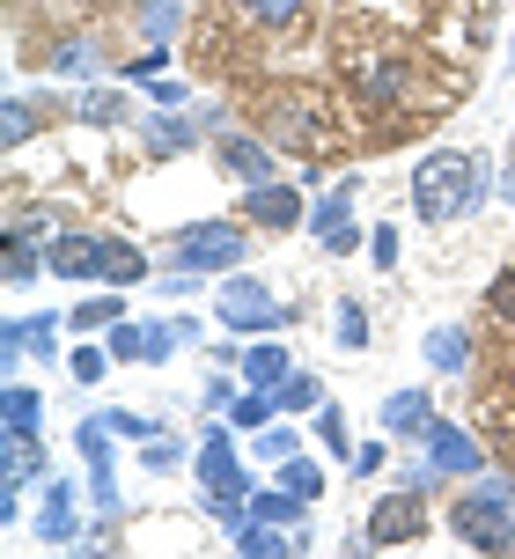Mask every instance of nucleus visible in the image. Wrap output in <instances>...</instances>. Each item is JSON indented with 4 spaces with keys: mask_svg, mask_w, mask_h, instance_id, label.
Masks as SVG:
<instances>
[{
    "mask_svg": "<svg viewBox=\"0 0 515 559\" xmlns=\"http://www.w3.org/2000/svg\"><path fill=\"white\" fill-rule=\"evenodd\" d=\"M487 199V163L479 155H457V147H442V155H428V163L412 169V214L420 222H457V214H471Z\"/></svg>",
    "mask_w": 515,
    "mask_h": 559,
    "instance_id": "obj_1",
    "label": "nucleus"
},
{
    "mask_svg": "<svg viewBox=\"0 0 515 559\" xmlns=\"http://www.w3.org/2000/svg\"><path fill=\"white\" fill-rule=\"evenodd\" d=\"M450 531H457L471 552H515V493H508V478H479L471 493H457Z\"/></svg>",
    "mask_w": 515,
    "mask_h": 559,
    "instance_id": "obj_2",
    "label": "nucleus"
},
{
    "mask_svg": "<svg viewBox=\"0 0 515 559\" xmlns=\"http://www.w3.org/2000/svg\"><path fill=\"white\" fill-rule=\"evenodd\" d=\"M163 258H170L177 273H236L251 258V236L236 222H184V228H170Z\"/></svg>",
    "mask_w": 515,
    "mask_h": 559,
    "instance_id": "obj_3",
    "label": "nucleus"
},
{
    "mask_svg": "<svg viewBox=\"0 0 515 559\" xmlns=\"http://www.w3.org/2000/svg\"><path fill=\"white\" fill-rule=\"evenodd\" d=\"M214 317H221L229 332H280V324H287V309L273 302V287H265V280H251V273H229V280H221Z\"/></svg>",
    "mask_w": 515,
    "mask_h": 559,
    "instance_id": "obj_4",
    "label": "nucleus"
},
{
    "mask_svg": "<svg viewBox=\"0 0 515 559\" xmlns=\"http://www.w3.org/2000/svg\"><path fill=\"white\" fill-rule=\"evenodd\" d=\"M428 531V508H420V486H391L375 493L369 508V545H405V537Z\"/></svg>",
    "mask_w": 515,
    "mask_h": 559,
    "instance_id": "obj_5",
    "label": "nucleus"
},
{
    "mask_svg": "<svg viewBox=\"0 0 515 559\" xmlns=\"http://www.w3.org/2000/svg\"><path fill=\"white\" fill-rule=\"evenodd\" d=\"M310 228H316V243H324L332 258H346L354 243H361V228H354V177H346L332 199H316V206H310Z\"/></svg>",
    "mask_w": 515,
    "mask_h": 559,
    "instance_id": "obj_6",
    "label": "nucleus"
},
{
    "mask_svg": "<svg viewBox=\"0 0 515 559\" xmlns=\"http://www.w3.org/2000/svg\"><path fill=\"white\" fill-rule=\"evenodd\" d=\"M243 214H251L258 228H295V222H310V199L295 192V185H280V177H265V185H251Z\"/></svg>",
    "mask_w": 515,
    "mask_h": 559,
    "instance_id": "obj_7",
    "label": "nucleus"
},
{
    "mask_svg": "<svg viewBox=\"0 0 515 559\" xmlns=\"http://www.w3.org/2000/svg\"><path fill=\"white\" fill-rule=\"evenodd\" d=\"M428 456H434V472H442V478H479V472H487L479 442H471L464 427H450V419H434V427H428Z\"/></svg>",
    "mask_w": 515,
    "mask_h": 559,
    "instance_id": "obj_8",
    "label": "nucleus"
},
{
    "mask_svg": "<svg viewBox=\"0 0 515 559\" xmlns=\"http://www.w3.org/2000/svg\"><path fill=\"white\" fill-rule=\"evenodd\" d=\"M37 472H45V449H37V435H8V449H0V493H8V501H0V515H8V523H15V501H23V486H29Z\"/></svg>",
    "mask_w": 515,
    "mask_h": 559,
    "instance_id": "obj_9",
    "label": "nucleus"
},
{
    "mask_svg": "<svg viewBox=\"0 0 515 559\" xmlns=\"http://www.w3.org/2000/svg\"><path fill=\"white\" fill-rule=\"evenodd\" d=\"M37 251H52V222H15L8 228V287H29V280H37V265H45Z\"/></svg>",
    "mask_w": 515,
    "mask_h": 559,
    "instance_id": "obj_10",
    "label": "nucleus"
},
{
    "mask_svg": "<svg viewBox=\"0 0 515 559\" xmlns=\"http://www.w3.org/2000/svg\"><path fill=\"white\" fill-rule=\"evenodd\" d=\"M428 427H434L428 391H391V397H383V435H398V442H428Z\"/></svg>",
    "mask_w": 515,
    "mask_h": 559,
    "instance_id": "obj_11",
    "label": "nucleus"
},
{
    "mask_svg": "<svg viewBox=\"0 0 515 559\" xmlns=\"http://www.w3.org/2000/svg\"><path fill=\"white\" fill-rule=\"evenodd\" d=\"M37 537H45V545H74V537H82V523H74V486H67V478H52V486H45Z\"/></svg>",
    "mask_w": 515,
    "mask_h": 559,
    "instance_id": "obj_12",
    "label": "nucleus"
},
{
    "mask_svg": "<svg viewBox=\"0 0 515 559\" xmlns=\"http://www.w3.org/2000/svg\"><path fill=\"white\" fill-rule=\"evenodd\" d=\"M221 177L265 185V177H273V140H221Z\"/></svg>",
    "mask_w": 515,
    "mask_h": 559,
    "instance_id": "obj_13",
    "label": "nucleus"
},
{
    "mask_svg": "<svg viewBox=\"0 0 515 559\" xmlns=\"http://www.w3.org/2000/svg\"><path fill=\"white\" fill-rule=\"evenodd\" d=\"M236 472H243V464H236L229 427H206V435H200V486H229Z\"/></svg>",
    "mask_w": 515,
    "mask_h": 559,
    "instance_id": "obj_14",
    "label": "nucleus"
},
{
    "mask_svg": "<svg viewBox=\"0 0 515 559\" xmlns=\"http://www.w3.org/2000/svg\"><path fill=\"white\" fill-rule=\"evenodd\" d=\"M428 361L442 368V376H464V368H471V332H464V324H434L428 332Z\"/></svg>",
    "mask_w": 515,
    "mask_h": 559,
    "instance_id": "obj_15",
    "label": "nucleus"
},
{
    "mask_svg": "<svg viewBox=\"0 0 515 559\" xmlns=\"http://www.w3.org/2000/svg\"><path fill=\"white\" fill-rule=\"evenodd\" d=\"M37 419H45V397L29 391V383H8L0 391V427L8 435H37Z\"/></svg>",
    "mask_w": 515,
    "mask_h": 559,
    "instance_id": "obj_16",
    "label": "nucleus"
},
{
    "mask_svg": "<svg viewBox=\"0 0 515 559\" xmlns=\"http://www.w3.org/2000/svg\"><path fill=\"white\" fill-rule=\"evenodd\" d=\"M273 405H280V413H316V405H324V383H316L310 368H287L280 383H273Z\"/></svg>",
    "mask_w": 515,
    "mask_h": 559,
    "instance_id": "obj_17",
    "label": "nucleus"
},
{
    "mask_svg": "<svg viewBox=\"0 0 515 559\" xmlns=\"http://www.w3.org/2000/svg\"><path fill=\"white\" fill-rule=\"evenodd\" d=\"M287 368H295V361H287V346H273V338H265V346H251V354H243V383H251V391H273Z\"/></svg>",
    "mask_w": 515,
    "mask_h": 559,
    "instance_id": "obj_18",
    "label": "nucleus"
},
{
    "mask_svg": "<svg viewBox=\"0 0 515 559\" xmlns=\"http://www.w3.org/2000/svg\"><path fill=\"white\" fill-rule=\"evenodd\" d=\"M302 493H295V486H273V493H251V515L258 523H287V531H295V523H302Z\"/></svg>",
    "mask_w": 515,
    "mask_h": 559,
    "instance_id": "obj_19",
    "label": "nucleus"
},
{
    "mask_svg": "<svg viewBox=\"0 0 515 559\" xmlns=\"http://www.w3.org/2000/svg\"><path fill=\"white\" fill-rule=\"evenodd\" d=\"M118 317H125V302H118V295H88L82 309H67V332H111Z\"/></svg>",
    "mask_w": 515,
    "mask_h": 559,
    "instance_id": "obj_20",
    "label": "nucleus"
},
{
    "mask_svg": "<svg viewBox=\"0 0 515 559\" xmlns=\"http://www.w3.org/2000/svg\"><path fill=\"white\" fill-rule=\"evenodd\" d=\"M236 552H251V559H273V552H287V537H280V523H258V515H251V523H236Z\"/></svg>",
    "mask_w": 515,
    "mask_h": 559,
    "instance_id": "obj_21",
    "label": "nucleus"
},
{
    "mask_svg": "<svg viewBox=\"0 0 515 559\" xmlns=\"http://www.w3.org/2000/svg\"><path fill=\"white\" fill-rule=\"evenodd\" d=\"M177 23H184V0H147V8H141V37H147V45H170Z\"/></svg>",
    "mask_w": 515,
    "mask_h": 559,
    "instance_id": "obj_22",
    "label": "nucleus"
},
{
    "mask_svg": "<svg viewBox=\"0 0 515 559\" xmlns=\"http://www.w3.org/2000/svg\"><path fill=\"white\" fill-rule=\"evenodd\" d=\"M302 8H310V0H243V15H251L258 29H295Z\"/></svg>",
    "mask_w": 515,
    "mask_h": 559,
    "instance_id": "obj_23",
    "label": "nucleus"
},
{
    "mask_svg": "<svg viewBox=\"0 0 515 559\" xmlns=\"http://www.w3.org/2000/svg\"><path fill=\"white\" fill-rule=\"evenodd\" d=\"M141 140L155 147V155H184V147H192V126H184V118H147Z\"/></svg>",
    "mask_w": 515,
    "mask_h": 559,
    "instance_id": "obj_24",
    "label": "nucleus"
},
{
    "mask_svg": "<svg viewBox=\"0 0 515 559\" xmlns=\"http://www.w3.org/2000/svg\"><path fill=\"white\" fill-rule=\"evenodd\" d=\"M316 435H324V449H332L339 464H354V442H346V413H339V405H332V397L316 405Z\"/></svg>",
    "mask_w": 515,
    "mask_h": 559,
    "instance_id": "obj_25",
    "label": "nucleus"
},
{
    "mask_svg": "<svg viewBox=\"0 0 515 559\" xmlns=\"http://www.w3.org/2000/svg\"><path fill=\"white\" fill-rule=\"evenodd\" d=\"M88 501L104 508V515H118V472H111V456H88Z\"/></svg>",
    "mask_w": 515,
    "mask_h": 559,
    "instance_id": "obj_26",
    "label": "nucleus"
},
{
    "mask_svg": "<svg viewBox=\"0 0 515 559\" xmlns=\"http://www.w3.org/2000/svg\"><path fill=\"white\" fill-rule=\"evenodd\" d=\"M74 111H82L88 126H118V118H125V104H118L111 88H82V104H74Z\"/></svg>",
    "mask_w": 515,
    "mask_h": 559,
    "instance_id": "obj_27",
    "label": "nucleus"
},
{
    "mask_svg": "<svg viewBox=\"0 0 515 559\" xmlns=\"http://www.w3.org/2000/svg\"><path fill=\"white\" fill-rule=\"evenodd\" d=\"M111 361H147V324H111Z\"/></svg>",
    "mask_w": 515,
    "mask_h": 559,
    "instance_id": "obj_28",
    "label": "nucleus"
},
{
    "mask_svg": "<svg viewBox=\"0 0 515 559\" xmlns=\"http://www.w3.org/2000/svg\"><path fill=\"white\" fill-rule=\"evenodd\" d=\"M67 376H74V383H104V376H111V354H104V346H74Z\"/></svg>",
    "mask_w": 515,
    "mask_h": 559,
    "instance_id": "obj_29",
    "label": "nucleus"
},
{
    "mask_svg": "<svg viewBox=\"0 0 515 559\" xmlns=\"http://www.w3.org/2000/svg\"><path fill=\"white\" fill-rule=\"evenodd\" d=\"M0 133H8V147H23V140L37 133V111H29L23 96H8V111H0Z\"/></svg>",
    "mask_w": 515,
    "mask_h": 559,
    "instance_id": "obj_30",
    "label": "nucleus"
},
{
    "mask_svg": "<svg viewBox=\"0 0 515 559\" xmlns=\"http://www.w3.org/2000/svg\"><path fill=\"white\" fill-rule=\"evenodd\" d=\"M339 346H346V354L369 346V309H361V302H339Z\"/></svg>",
    "mask_w": 515,
    "mask_h": 559,
    "instance_id": "obj_31",
    "label": "nucleus"
},
{
    "mask_svg": "<svg viewBox=\"0 0 515 559\" xmlns=\"http://www.w3.org/2000/svg\"><path fill=\"white\" fill-rule=\"evenodd\" d=\"M280 413L273 405V391H251V397H236V413H229V427H265V419Z\"/></svg>",
    "mask_w": 515,
    "mask_h": 559,
    "instance_id": "obj_32",
    "label": "nucleus"
},
{
    "mask_svg": "<svg viewBox=\"0 0 515 559\" xmlns=\"http://www.w3.org/2000/svg\"><path fill=\"white\" fill-rule=\"evenodd\" d=\"M184 338H192V324H147V361H170Z\"/></svg>",
    "mask_w": 515,
    "mask_h": 559,
    "instance_id": "obj_33",
    "label": "nucleus"
},
{
    "mask_svg": "<svg viewBox=\"0 0 515 559\" xmlns=\"http://www.w3.org/2000/svg\"><path fill=\"white\" fill-rule=\"evenodd\" d=\"M405 82H412V74H405L398 59H391V67H375V74H369V96H375V104H398Z\"/></svg>",
    "mask_w": 515,
    "mask_h": 559,
    "instance_id": "obj_34",
    "label": "nucleus"
},
{
    "mask_svg": "<svg viewBox=\"0 0 515 559\" xmlns=\"http://www.w3.org/2000/svg\"><path fill=\"white\" fill-rule=\"evenodd\" d=\"M280 486H295V493L310 501V493H324V472H316V464H302V456H287V464H280Z\"/></svg>",
    "mask_w": 515,
    "mask_h": 559,
    "instance_id": "obj_35",
    "label": "nucleus"
},
{
    "mask_svg": "<svg viewBox=\"0 0 515 559\" xmlns=\"http://www.w3.org/2000/svg\"><path fill=\"white\" fill-rule=\"evenodd\" d=\"M295 449H302V435H295V427H265V435H258V456H273V464H287Z\"/></svg>",
    "mask_w": 515,
    "mask_h": 559,
    "instance_id": "obj_36",
    "label": "nucleus"
},
{
    "mask_svg": "<svg viewBox=\"0 0 515 559\" xmlns=\"http://www.w3.org/2000/svg\"><path fill=\"white\" fill-rule=\"evenodd\" d=\"M52 67H59V74H88V67H96V52H88V45H59Z\"/></svg>",
    "mask_w": 515,
    "mask_h": 559,
    "instance_id": "obj_37",
    "label": "nucleus"
},
{
    "mask_svg": "<svg viewBox=\"0 0 515 559\" xmlns=\"http://www.w3.org/2000/svg\"><path fill=\"white\" fill-rule=\"evenodd\" d=\"M177 456H184V442H147V472H177Z\"/></svg>",
    "mask_w": 515,
    "mask_h": 559,
    "instance_id": "obj_38",
    "label": "nucleus"
},
{
    "mask_svg": "<svg viewBox=\"0 0 515 559\" xmlns=\"http://www.w3.org/2000/svg\"><path fill=\"white\" fill-rule=\"evenodd\" d=\"M369 251H375V265H398V228H375Z\"/></svg>",
    "mask_w": 515,
    "mask_h": 559,
    "instance_id": "obj_39",
    "label": "nucleus"
},
{
    "mask_svg": "<svg viewBox=\"0 0 515 559\" xmlns=\"http://www.w3.org/2000/svg\"><path fill=\"white\" fill-rule=\"evenodd\" d=\"M493 309H501V317L515 324V273H501V280H493Z\"/></svg>",
    "mask_w": 515,
    "mask_h": 559,
    "instance_id": "obj_40",
    "label": "nucleus"
},
{
    "mask_svg": "<svg viewBox=\"0 0 515 559\" xmlns=\"http://www.w3.org/2000/svg\"><path fill=\"white\" fill-rule=\"evenodd\" d=\"M501 199H508V206H515V163H508V177H501Z\"/></svg>",
    "mask_w": 515,
    "mask_h": 559,
    "instance_id": "obj_41",
    "label": "nucleus"
}]
</instances>
